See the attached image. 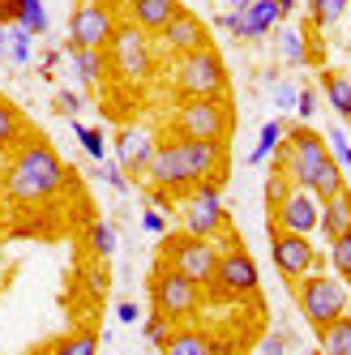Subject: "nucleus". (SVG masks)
Returning a JSON list of instances; mask_svg holds the SVG:
<instances>
[{"mask_svg": "<svg viewBox=\"0 0 351 355\" xmlns=\"http://www.w3.org/2000/svg\"><path fill=\"white\" fill-rule=\"evenodd\" d=\"M0 193H5V201H17V206H39V201H52L56 193H65V163L56 159L52 146L22 137L13 163L5 167Z\"/></svg>", "mask_w": 351, "mask_h": 355, "instance_id": "nucleus-1", "label": "nucleus"}, {"mask_svg": "<svg viewBox=\"0 0 351 355\" xmlns=\"http://www.w3.org/2000/svg\"><path fill=\"white\" fill-rule=\"evenodd\" d=\"M274 155H279V163H274V167H279L296 189H313L317 171L330 163V146H325V137L313 133L309 124H300V129H287V137L279 141Z\"/></svg>", "mask_w": 351, "mask_h": 355, "instance_id": "nucleus-2", "label": "nucleus"}, {"mask_svg": "<svg viewBox=\"0 0 351 355\" xmlns=\"http://www.w3.org/2000/svg\"><path fill=\"white\" fill-rule=\"evenodd\" d=\"M171 86L180 98H223L228 94V69H223L214 47H197V52L176 56Z\"/></svg>", "mask_w": 351, "mask_h": 355, "instance_id": "nucleus-3", "label": "nucleus"}, {"mask_svg": "<svg viewBox=\"0 0 351 355\" xmlns=\"http://www.w3.org/2000/svg\"><path fill=\"white\" fill-rule=\"evenodd\" d=\"M296 304H300V313L309 317L313 329H321L325 321H334L339 313L351 309V291L339 274H317L309 270L305 278H296Z\"/></svg>", "mask_w": 351, "mask_h": 355, "instance_id": "nucleus-4", "label": "nucleus"}, {"mask_svg": "<svg viewBox=\"0 0 351 355\" xmlns=\"http://www.w3.org/2000/svg\"><path fill=\"white\" fill-rule=\"evenodd\" d=\"M257 287H262L257 261L248 257L240 244L223 248L219 252V266H214V278H210V300H219V304H240V300H253Z\"/></svg>", "mask_w": 351, "mask_h": 355, "instance_id": "nucleus-5", "label": "nucleus"}, {"mask_svg": "<svg viewBox=\"0 0 351 355\" xmlns=\"http://www.w3.org/2000/svg\"><path fill=\"white\" fill-rule=\"evenodd\" d=\"M202 295H206V287H202V283H193L189 274L171 270L167 261L155 270V278H150V304H155L163 317H171V321L193 317L197 309H202Z\"/></svg>", "mask_w": 351, "mask_h": 355, "instance_id": "nucleus-6", "label": "nucleus"}, {"mask_svg": "<svg viewBox=\"0 0 351 355\" xmlns=\"http://www.w3.org/2000/svg\"><path fill=\"white\" fill-rule=\"evenodd\" d=\"M171 124H176V137L228 141V133H232V107H228V98H180Z\"/></svg>", "mask_w": 351, "mask_h": 355, "instance_id": "nucleus-7", "label": "nucleus"}, {"mask_svg": "<svg viewBox=\"0 0 351 355\" xmlns=\"http://www.w3.org/2000/svg\"><path fill=\"white\" fill-rule=\"evenodd\" d=\"M219 252H223V248L214 244V236L176 232V236H167V244H163V261H167L171 270L189 274L193 283L210 287V278H214V266H219Z\"/></svg>", "mask_w": 351, "mask_h": 355, "instance_id": "nucleus-8", "label": "nucleus"}, {"mask_svg": "<svg viewBox=\"0 0 351 355\" xmlns=\"http://www.w3.org/2000/svg\"><path fill=\"white\" fill-rule=\"evenodd\" d=\"M108 64L120 73L124 82H146L155 73V47H150V35L137 31L133 21H120L108 39Z\"/></svg>", "mask_w": 351, "mask_h": 355, "instance_id": "nucleus-9", "label": "nucleus"}, {"mask_svg": "<svg viewBox=\"0 0 351 355\" xmlns=\"http://www.w3.org/2000/svg\"><path fill=\"white\" fill-rule=\"evenodd\" d=\"M228 214H223V189L219 180H193L185 201V232L193 236H219Z\"/></svg>", "mask_w": 351, "mask_h": 355, "instance_id": "nucleus-10", "label": "nucleus"}, {"mask_svg": "<svg viewBox=\"0 0 351 355\" xmlns=\"http://www.w3.org/2000/svg\"><path fill=\"white\" fill-rule=\"evenodd\" d=\"M270 257H274V270H279L287 283H296V278H305L309 270H317L313 236L287 232V227H270Z\"/></svg>", "mask_w": 351, "mask_h": 355, "instance_id": "nucleus-11", "label": "nucleus"}, {"mask_svg": "<svg viewBox=\"0 0 351 355\" xmlns=\"http://www.w3.org/2000/svg\"><path fill=\"white\" fill-rule=\"evenodd\" d=\"M146 180L155 184L159 193H180V189L193 184L189 163H185V150H180V137L155 141V155H150V163H146Z\"/></svg>", "mask_w": 351, "mask_h": 355, "instance_id": "nucleus-12", "label": "nucleus"}, {"mask_svg": "<svg viewBox=\"0 0 351 355\" xmlns=\"http://www.w3.org/2000/svg\"><path fill=\"white\" fill-rule=\"evenodd\" d=\"M116 31V17L108 5H99V0H78V9L69 17V39L73 47H108Z\"/></svg>", "mask_w": 351, "mask_h": 355, "instance_id": "nucleus-13", "label": "nucleus"}, {"mask_svg": "<svg viewBox=\"0 0 351 355\" xmlns=\"http://www.w3.org/2000/svg\"><path fill=\"white\" fill-rule=\"evenodd\" d=\"M317 218H321V201L309 189H296V184L279 201V210H270V227H287V232H300V236H313Z\"/></svg>", "mask_w": 351, "mask_h": 355, "instance_id": "nucleus-14", "label": "nucleus"}, {"mask_svg": "<svg viewBox=\"0 0 351 355\" xmlns=\"http://www.w3.org/2000/svg\"><path fill=\"white\" fill-rule=\"evenodd\" d=\"M159 43H163L167 56H185V52H197V47H210V39H206V21L180 5V9L171 13V21L159 31Z\"/></svg>", "mask_w": 351, "mask_h": 355, "instance_id": "nucleus-15", "label": "nucleus"}, {"mask_svg": "<svg viewBox=\"0 0 351 355\" xmlns=\"http://www.w3.org/2000/svg\"><path fill=\"white\" fill-rule=\"evenodd\" d=\"M279 17H283V9L274 5V0H253V5H244V9L223 13L219 26L232 31L236 39H262V35L274 31V21H279Z\"/></svg>", "mask_w": 351, "mask_h": 355, "instance_id": "nucleus-16", "label": "nucleus"}, {"mask_svg": "<svg viewBox=\"0 0 351 355\" xmlns=\"http://www.w3.org/2000/svg\"><path fill=\"white\" fill-rule=\"evenodd\" d=\"M150 155H155V137H150V129H142V124H129V129H120V137H116V146H112V159H116L124 171L146 175Z\"/></svg>", "mask_w": 351, "mask_h": 355, "instance_id": "nucleus-17", "label": "nucleus"}, {"mask_svg": "<svg viewBox=\"0 0 351 355\" xmlns=\"http://www.w3.org/2000/svg\"><path fill=\"white\" fill-rule=\"evenodd\" d=\"M185 163L193 180H223V141H202V137H180Z\"/></svg>", "mask_w": 351, "mask_h": 355, "instance_id": "nucleus-18", "label": "nucleus"}, {"mask_svg": "<svg viewBox=\"0 0 351 355\" xmlns=\"http://www.w3.org/2000/svg\"><path fill=\"white\" fill-rule=\"evenodd\" d=\"M317 232L325 236V240H334V236H343V232H351V189L343 184L339 193H330L321 201V218H317Z\"/></svg>", "mask_w": 351, "mask_h": 355, "instance_id": "nucleus-19", "label": "nucleus"}, {"mask_svg": "<svg viewBox=\"0 0 351 355\" xmlns=\"http://www.w3.org/2000/svg\"><path fill=\"white\" fill-rule=\"evenodd\" d=\"M176 9H180L176 0H129V21L137 31H146V35H159L171 21Z\"/></svg>", "mask_w": 351, "mask_h": 355, "instance_id": "nucleus-20", "label": "nucleus"}, {"mask_svg": "<svg viewBox=\"0 0 351 355\" xmlns=\"http://www.w3.org/2000/svg\"><path fill=\"white\" fill-rule=\"evenodd\" d=\"M65 56H69V64H73V73H78L82 86H99V82H103V69H108L103 47H69Z\"/></svg>", "mask_w": 351, "mask_h": 355, "instance_id": "nucleus-21", "label": "nucleus"}, {"mask_svg": "<svg viewBox=\"0 0 351 355\" xmlns=\"http://www.w3.org/2000/svg\"><path fill=\"white\" fill-rule=\"evenodd\" d=\"M317 343H321L325 355H351V317L339 313L334 321H325L317 329Z\"/></svg>", "mask_w": 351, "mask_h": 355, "instance_id": "nucleus-22", "label": "nucleus"}, {"mask_svg": "<svg viewBox=\"0 0 351 355\" xmlns=\"http://www.w3.org/2000/svg\"><path fill=\"white\" fill-rule=\"evenodd\" d=\"M159 351H167V355H210L214 343H210V334H202V329H171Z\"/></svg>", "mask_w": 351, "mask_h": 355, "instance_id": "nucleus-23", "label": "nucleus"}, {"mask_svg": "<svg viewBox=\"0 0 351 355\" xmlns=\"http://www.w3.org/2000/svg\"><path fill=\"white\" fill-rule=\"evenodd\" d=\"M0 52H5L13 64H26L31 60V52H35V35L26 31V26H0Z\"/></svg>", "mask_w": 351, "mask_h": 355, "instance_id": "nucleus-24", "label": "nucleus"}, {"mask_svg": "<svg viewBox=\"0 0 351 355\" xmlns=\"http://www.w3.org/2000/svg\"><path fill=\"white\" fill-rule=\"evenodd\" d=\"M287 137V124L279 120V116H274V120H266L262 124V133H257V146L253 150H248V163H253V167H262L270 155H274V150H279V141Z\"/></svg>", "mask_w": 351, "mask_h": 355, "instance_id": "nucleus-25", "label": "nucleus"}, {"mask_svg": "<svg viewBox=\"0 0 351 355\" xmlns=\"http://www.w3.org/2000/svg\"><path fill=\"white\" fill-rule=\"evenodd\" d=\"M321 90H325V98H330V107H334L343 120H351V82L339 78V73H325V78H321Z\"/></svg>", "mask_w": 351, "mask_h": 355, "instance_id": "nucleus-26", "label": "nucleus"}, {"mask_svg": "<svg viewBox=\"0 0 351 355\" xmlns=\"http://www.w3.org/2000/svg\"><path fill=\"white\" fill-rule=\"evenodd\" d=\"M22 137H26V120L17 116V107H9L5 98H0V150L17 146Z\"/></svg>", "mask_w": 351, "mask_h": 355, "instance_id": "nucleus-27", "label": "nucleus"}, {"mask_svg": "<svg viewBox=\"0 0 351 355\" xmlns=\"http://www.w3.org/2000/svg\"><path fill=\"white\" fill-rule=\"evenodd\" d=\"M347 5H351V0H313V5H309L313 26H317V31H330V26H339V21H343V13H347Z\"/></svg>", "mask_w": 351, "mask_h": 355, "instance_id": "nucleus-28", "label": "nucleus"}, {"mask_svg": "<svg viewBox=\"0 0 351 355\" xmlns=\"http://www.w3.org/2000/svg\"><path fill=\"white\" fill-rule=\"evenodd\" d=\"M17 26H26L31 35H47V5L43 0H17Z\"/></svg>", "mask_w": 351, "mask_h": 355, "instance_id": "nucleus-29", "label": "nucleus"}, {"mask_svg": "<svg viewBox=\"0 0 351 355\" xmlns=\"http://www.w3.org/2000/svg\"><path fill=\"white\" fill-rule=\"evenodd\" d=\"M73 124V133H78V141H82V150L94 159V163H103L108 159V137H103V129H90V124H82V120H69Z\"/></svg>", "mask_w": 351, "mask_h": 355, "instance_id": "nucleus-30", "label": "nucleus"}, {"mask_svg": "<svg viewBox=\"0 0 351 355\" xmlns=\"http://www.w3.org/2000/svg\"><path fill=\"white\" fill-rule=\"evenodd\" d=\"M330 266H334V274L343 278V283L351 287V232H343V236L330 240Z\"/></svg>", "mask_w": 351, "mask_h": 355, "instance_id": "nucleus-31", "label": "nucleus"}, {"mask_svg": "<svg viewBox=\"0 0 351 355\" xmlns=\"http://www.w3.org/2000/svg\"><path fill=\"white\" fill-rule=\"evenodd\" d=\"M339 189H343V167L330 159V163H325V167L317 171V180H313V189H309V193H313L317 201H325V197H330V193H339Z\"/></svg>", "mask_w": 351, "mask_h": 355, "instance_id": "nucleus-32", "label": "nucleus"}, {"mask_svg": "<svg viewBox=\"0 0 351 355\" xmlns=\"http://www.w3.org/2000/svg\"><path fill=\"white\" fill-rule=\"evenodd\" d=\"M47 351H56V355H94L99 351V334H73V338H60V343H52Z\"/></svg>", "mask_w": 351, "mask_h": 355, "instance_id": "nucleus-33", "label": "nucleus"}, {"mask_svg": "<svg viewBox=\"0 0 351 355\" xmlns=\"http://www.w3.org/2000/svg\"><path fill=\"white\" fill-rule=\"evenodd\" d=\"M142 334H146V343H150V347H163V343H167V334H171V317H163V313L155 309V313L142 321Z\"/></svg>", "mask_w": 351, "mask_h": 355, "instance_id": "nucleus-34", "label": "nucleus"}, {"mask_svg": "<svg viewBox=\"0 0 351 355\" xmlns=\"http://www.w3.org/2000/svg\"><path fill=\"white\" fill-rule=\"evenodd\" d=\"M279 47H283V60L287 64H309V52H305V35H300V31H287L283 39H279Z\"/></svg>", "mask_w": 351, "mask_h": 355, "instance_id": "nucleus-35", "label": "nucleus"}, {"mask_svg": "<svg viewBox=\"0 0 351 355\" xmlns=\"http://www.w3.org/2000/svg\"><path fill=\"white\" fill-rule=\"evenodd\" d=\"M90 248L99 252V257H112L116 252V227L112 223H94L90 227Z\"/></svg>", "mask_w": 351, "mask_h": 355, "instance_id": "nucleus-36", "label": "nucleus"}, {"mask_svg": "<svg viewBox=\"0 0 351 355\" xmlns=\"http://www.w3.org/2000/svg\"><path fill=\"white\" fill-rule=\"evenodd\" d=\"M325 146H330V159H334L339 167H351V146H347V137H343V124H334V129L325 133Z\"/></svg>", "mask_w": 351, "mask_h": 355, "instance_id": "nucleus-37", "label": "nucleus"}, {"mask_svg": "<svg viewBox=\"0 0 351 355\" xmlns=\"http://www.w3.org/2000/svg\"><path fill=\"white\" fill-rule=\"evenodd\" d=\"M287 189H291V180H287L279 167H274V175L266 180V210H279V201L287 197Z\"/></svg>", "mask_w": 351, "mask_h": 355, "instance_id": "nucleus-38", "label": "nucleus"}, {"mask_svg": "<svg viewBox=\"0 0 351 355\" xmlns=\"http://www.w3.org/2000/svg\"><path fill=\"white\" fill-rule=\"evenodd\" d=\"M99 175H103V184H112L116 193H124V189H129V180H124L129 171H124L116 159H103V163H99Z\"/></svg>", "mask_w": 351, "mask_h": 355, "instance_id": "nucleus-39", "label": "nucleus"}, {"mask_svg": "<svg viewBox=\"0 0 351 355\" xmlns=\"http://www.w3.org/2000/svg\"><path fill=\"white\" fill-rule=\"evenodd\" d=\"M56 112L73 120V116L82 112V94H78V90H56Z\"/></svg>", "mask_w": 351, "mask_h": 355, "instance_id": "nucleus-40", "label": "nucleus"}, {"mask_svg": "<svg viewBox=\"0 0 351 355\" xmlns=\"http://www.w3.org/2000/svg\"><path fill=\"white\" fill-rule=\"evenodd\" d=\"M296 116L305 120V124L317 116V90H313V86H305V90H300V98H296Z\"/></svg>", "mask_w": 351, "mask_h": 355, "instance_id": "nucleus-41", "label": "nucleus"}, {"mask_svg": "<svg viewBox=\"0 0 351 355\" xmlns=\"http://www.w3.org/2000/svg\"><path fill=\"white\" fill-rule=\"evenodd\" d=\"M296 98H300V90H296L291 82L274 86V107H279V112H296Z\"/></svg>", "mask_w": 351, "mask_h": 355, "instance_id": "nucleus-42", "label": "nucleus"}, {"mask_svg": "<svg viewBox=\"0 0 351 355\" xmlns=\"http://www.w3.org/2000/svg\"><path fill=\"white\" fill-rule=\"evenodd\" d=\"M142 227H146L150 236H167V218H163L159 210H146V214H142Z\"/></svg>", "mask_w": 351, "mask_h": 355, "instance_id": "nucleus-43", "label": "nucleus"}, {"mask_svg": "<svg viewBox=\"0 0 351 355\" xmlns=\"http://www.w3.org/2000/svg\"><path fill=\"white\" fill-rule=\"evenodd\" d=\"M116 321H124V325H137V304L120 300V304H116Z\"/></svg>", "mask_w": 351, "mask_h": 355, "instance_id": "nucleus-44", "label": "nucleus"}, {"mask_svg": "<svg viewBox=\"0 0 351 355\" xmlns=\"http://www.w3.org/2000/svg\"><path fill=\"white\" fill-rule=\"evenodd\" d=\"M17 21V0H0V26H13Z\"/></svg>", "mask_w": 351, "mask_h": 355, "instance_id": "nucleus-45", "label": "nucleus"}, {"mask_svg": "<svg viewBox=\"0 0 351 355\" xmlns=\"http://www.w3.org/2000/svg\"><path fill=\"white\" fill-rule=\"evenodd\" d=\"M283 347H287V338H283V334H274V338H266V343H262V355H279Z\"/></svg>", "mask_w": 351, "mask_h": 355, "instance_id": "nucleus-46", "label": "nucleus"}, {"mask_svg": "<svg viewBox=\"0 0 351 355\" xmlns=\"http://www.w3.org/2000/svg\"><path fill=\"white\" fill-rule=\"evenodd\" d=\"M60 64V52H47L43 56V64H39V73H43V78H52V69Z\"/></svg>", "mask_w": 351, "mask_h": 355, "instance_id": "nucleus-47", "label": "nucleus"}, {"mask_svg": "<svg viewBox=\"0 0 351 355\" xmlns=\"http://www.w3.org/2000/svg\"><path fill=\"white\" fill-rule=\"evenodd\" d=\"M274 5H279V9H283V17H287V13L296 9V0H274Z\"/></svg>", "mask_w": 351, "mask_h": 355, "instance_id": "nucleus-48", "label": "nucleus"}, {"mask_svg": "<svg viewBox=\"0 0 351 355\" xmlns=\"http://www.w3.org/2000/svg\"><path fill=\"white\" fill-rule=\"evenodd\" d=\"M244 5H253V0H232V9H244Z\"/></svg>", "mask_w": 351, "mask_h": 355, "instance_id": "nucleus-49", "label": "nucleus"}, {"mask_svg": "<svg viewBox=\"0 0 351 355\" xmlns=\"http://www.w3.org/2000/svg\"><path fill=\"white\" fill-rule=\"evenodd\" d=\"M0 218H5V193H0Z\"/></svg>", "mask_w": 351, "mask_h": 355, "instance_id": "nucleus-50", "label": "nucleus"}]
</instances>
